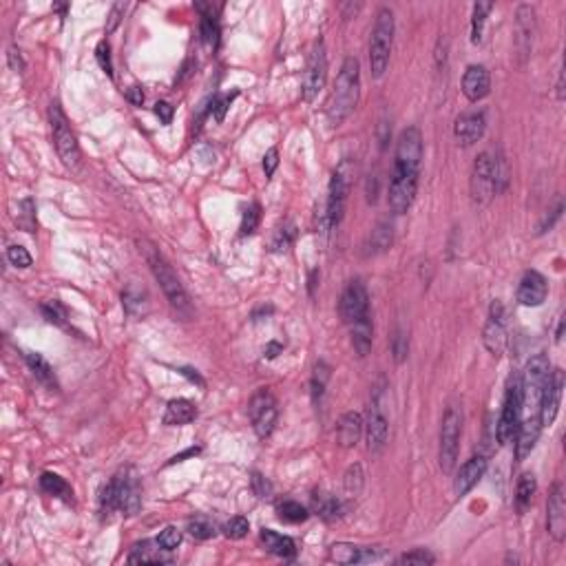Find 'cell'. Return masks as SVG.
I'll use <instances>...</instances> for the list:
<instances>
[{"instance_id": "obj_1", "label": "cell", "mask_w": 566, "mask_h": 566, "mask_svg": "<svg viewBox=\"0 0 566 566\" xmlns=\"http://www.w3.org/2000/svg\"><path fill=\"white\" fill-rule=\"evenodd\" d=\"M551 374V363L544 354L533 356L527 367L525 376H520L522 383V413L520 425L515 431V458L525 460L533 451L540 431H542V401H544V387H547Z\"/></svg>"}, {"instance_id": "obj_2", "label": "cell", "mask_w": 566, "mask_h": 566, "mask_svg": "<svg viewBox=\"0 0 566 566\" xmlns=\"http://www.w3.org/2000/svg\"><path fill=\"white\" fill-rule=\"evenodd\" d=\"M361 98V67L356 58H345L336 76L332 96L328 100V122L341 126L354 113Z\"/></svg>"}, {"instance_id": "obj_3", "label": "cell", "mask_w": 566, "mask_h": 566, "mask_svg": "<svg viewBox=\"0 0 566 566\" xmlns=\"http://www.w3.org/2000/svg\"><path fill=\"white\" fill-rule=\"evenodd\" d=\"M142 507V485L135 469L120 471L100 493V513L111 515L122 511L124 515H135Z\"/></svg>"}, {"instance_id": "obj_4", "label": "cell", "mask_w": 566, "mask_h": 566, "mask_svg": "<svg viewBox=\"0 0 566 566\" xmlns=\"http://www.w3.org/2000/svg\"><path fill=\"white\" fill-rule=\"evenodd\" d=\"M138 244H140V252L144 254V259H146V264H148L150 272H153V277L158 279V283L162 286V290H164L168 303H170V306L175 308L180 314H186V317H188V314L192 312V308H190V299H188L184 286H182L180 277L175 274L173 266L166 261V257H164L153 244L146 242V239H142V242H138Z\"/></svg>"}, {"instance_id": "obj_5", "label": "cell", "mask_w": 566, "mask_h": 566, "mask_svg": "<svg viewBox=\"0 0 566 566\" xmlns=\"http://www.w3.org/2000/svg\"><path fill=\"white\" fill-rule=\"evenodd\" d=\"M354 177V166L350 160H343L336 170L332 173L330 180V192H328V204H325V232L334 230L345 215V204H347V195H350Z\"/></svg>"}, {"instance_id": "obj_6", "label": "cell", "mask_w": 566, "mask_h": 566, "mask_svg": "<svg viewBox=\"0 0 566 566\" xmlns=\"http://www.w3.org/2000/svg\"><path fill=\"white\" fill-rule=\"evenodd\" d=\"M391 42H394V14H391V9L383 7L376 16L372 42H369V67H372L374 78H381L387 69Z\"/></svg>"}, {"instance_id": "obj_7", "label": "cell", "mask_w": 566, "mask_h": 566, "mask_svg": "<svg viewBox=\"0 0 566 566\" xmlns=\"http://www.w3.org/2000/svg\"><path fill=\"white\" fill-rule=\"evenodd\" d=\"M49 120H51V133H53V144H56V150H58V158L62 160V164L71 168V170H78L80 168V146L76 142V135L73 130L67 122V115L62 113L60 104H51L49 108Z\"/></svg>"}, {"instance_id": "obj_8", "label": "cell", "mask_w": 566, "mask_h": 566, "mask_svg": "<svg viewBox=\"0 0 566 566\" xmlns=\"http://www.w3.org/2000/svg\"><path fill=\"white\" fill-rule=\"evenodd\" d=\"M460 433H463V409L458 405H449L441 427V469L445 473H449L456 467V460H458Z\"/></svg>"}, {"instance_id": "obj_9", "label": "cell", "mask_w": 566, "mask_h": 566, "mask_svg": "<svg viewBox=\"0 0 566 566\" xmlns=\"http://www.w3.org/2000/svg\"><path fill=\"white\" fill-rule=\"evenodd\" d=\"M520 413H522V383L520 376H511L507 385V394L503 403V411H500V421L495 425V436L500 445H507L518 431L520 425Z\"/></svg>"}, {"instance_id": "obj_10", "label": "cell", "mask_w": 566, "mask_h": 566, "mask_svg": "<svg viewBox=\"0 0 566 566\" xmlns=\"http://www.w3.org/2000/svg\"><path fill=\"white\" fill-rule=\"evenodd\" d=\"M418 175L421 173H413V170H391L389 195H387L391 212L403 215L411 208L413 200H416V190H418Z\"/></svg>"}, {"instance_id": "obj_11", "label": "cell", "mask_w": 566, "mask_h": 566, "mask_svg": "<svg viewBox=\"0 0 566 566\" xmlns=\"http://www.w3.org/2000/svg\"><path fill=\"white\" fill-rule=\"evenodd\" d=\"M248 413H250V421H252V427L257 431V436L264 438V441L270 438V433L274 431V425H277L279 409H277L274 396L270 394L268 389H259L257 394L250 398Z\"/></svg>"}, {"instance_id": "obj_12", "label": "cell", "mask_w": 566, "mask_h": 566, "mask_svg": "<svg viewBox=\"0 0 566 566\" xmlns=\"http://www.w3.org/2000/svg\"><path fill=\"white\" fill-rule=\"evenodd\" d=\"M339 314L345 325H352L365 317H369V297L367 288L363 286L361 279H354L345 286L341 301H339Z\"/></svg>"}, {"instance_id": "obj_13", "label": "cell", "mask_w": 566, "mask_h": 566, "mask_svg": "<svg viewBox=\"0 0 566 566\" xmlns=\"http://www.w3.org/2000/svg\"><path fill=\"white\" fill-rule=\"evenodd\" d=\"M495 195V173L491 153H480L471 170V200L475 204H489Z\"/></svg>"}, {"instance_id": "obj_14", "label": "cell", "mask_w": 566, "mask_h": 566, "mask_svg": "<svg viewBox=\"0 0 566 566\" xmlns=\"http://www.w3.org/2000/svg\"><path fill=\"white\" fill-rule=\"evenodd\" d=\"M325 78H328V56H325L323 40H319L308 58L306 73H303V100L312 102L325 86Z\"/></svg>"}, {"instance_id": "obj_15", "label": "cell", "mask_w": 566, "mask_h": 566, "mask_svg": "<svg viewBox=\"0 0 566 566\" xmlns=\"http://www.w3.org/2000/svg\"><path fill=\"white\" fill-rule=\"evenodd\" d=\"M421 160H423V135L416 126H407L396 144L394 170L421 173Z\"/></svg>"}, {"instance_id": "obj_16", "label": "cell", "mask_w": 566, "mask_h": 566, "mask_svg": "<svg viewBox=\"0 0 566 566\" xmlns=\"http://www.w3.org/2000/svg\"><path fill=\"white\" fill-rule=\"evenodd\" d=\"M483 341H485V347L493 356H500L505 352V347H507V328H505V308H503V303H500V301L491 303V312H489V321L485 325Z\"/></svg>"}, {"instance_id": "obj_17", "label": "cell", "mask_w": 566, "mask_h": 566, "mask_svg": "<svg viewBox=\"0 0 566 566\" xmlns=\"http://www.w3.org/2000/svg\"><path fill=\"white\" fill-rule=\"evenodd\" d=\"M549 294V283L537 270H529L522 277L518 286V301L527 308H537L547 301Z\"/></svg>"}, {"instance_id": "obj_18", "label": "cell", "mask_w": 566, "mask_h": 566, "mask_svg": "<svg viewBox=\"0 0 566 566\" xmlns=\"http://www.w3.org/2000/svg\"><path fill=\"white\" fill-rule=\"evenodd\" d=\"M547 529L555 542H564L566 537V500L562 485H553L549 505H547Z\"/></svg>"}, {"instance_id": "obj_19", "label": "cell", "mask_w": 566, "mask_h": 566, "mask_svg": "<svg viewBox=\"0 0 566 566\" xmlns=\"http://www.w3.org/2000/svg\"><path fill=\"white\" fill-rule=\"evenodd\" d=\"M485 126H487V120L483 111L463 113L453 124V135L460 146H471L485 135Z\"/></svg>"}, {"instance_id": "obj_20", "label": "cell", "mask_w": 566, "mask_h": 566, "mask_svg": "<svg viewBox=\"0 0 566 566\" xmlns=\"http://www.w3.org/2000/svg\"><path fill=\"white\" fill-rule=\"evenodd\" d=\"M491 89V76L483 64H471L463 76V93L469 102H480L489 96Z\"/></svg>"}, {"instance_id": "obj_21", "label": "cell", "mask_w": 566, "mask_h": 566, "mask_svg": "<svg viewBox=\"0 0 566 566\" xmlns=\"http://www.w3.org/2000/svg\"><path fill=\"white\" fill-rule=\"evenodd\" d=\"M564 389V374L562 369H553L549 374L547 387H544V401H542V425H551L557 416L560 401Z\"/></svg>"}, {"instance_id": "obj_22", "label": "cell", "mask_w": 566, "mask_h": 566, "mask_svg": "<svg viewBox=\"0 0 566 566\" xmlns=\"http://www.w3.org/2000/svg\"><path fill=\"white\" fill-rule=\"evenodd\" d=\"M485 471H487V458H485V456H473V458H469L460 467L458 475H456V485H453L456 493H458L460 498L467 495L478 485V480L485 475Z\"/></svg>"}, {"instance_id": "obj_23", "label": "cell", "mask_w": 566, "mask_h": 566, "mask_svg": "<svg viewBox=\"0 0 566 566\" xmlns=\"http://www.w3.org/2000/svg\"><path fill=\"white\" fill-rule=\"evenodd\" d=\"M381 557H383L381 551L354 547V544H345V542H339L330 547V560L336 564H363V562H374Z\"/></svg>"}, {"instance_id": "obj_24", "label": "cell", "mask_w": 566, "mask_h": 566, "mask_svg": "<svg viewBox=\"0 0 566 566\" xmlns=\"http://www.w3.org/2000/svg\"><path fill=\"white\" fill-rule=\"evenodd\" d=\"M387 443V418L381 409L379 403L369 407V416H367V447L369 451L379 453Z\"/></svg>"}, {"instance_id": "obj_25", "label": "cell", "mask_w": 566, "mask_h": 566, "mask_svg": "<svg viewBox=\"0 0 566 566\" xmlns=\"http://www.w3.org/2000/svg\"><path fill=\"white\" fill-rule=\"evenodd\" d=\"M361 431H363V418H361V413L347 411L345 416L339 421V425H336V441H339L341 447L350 449V447H354L359 443Z\"/></svg>"}, {"instance_id": "obj_26", "label": "cell", "mask_w": 566, "mask_h": 566, "mask_svg": "<svg viewBox=\"0 0 566 566\" xmlns=\"http://www.w3.org/2000/svg\"><path fill=\"white\" fill-rule=\"evenodd\" d=\"M261 542H264V547L268 553L277 555V557H294L297 555V544L292 537L283 535V533H277L272 529H264L261 531Z\"/></svg>"}, {"instance_id": "obj_27", "label": "cell", "mask_w": 566, "mask_h": 566, "mask_svg": "<svg viewBox=\"0 0 566 566\" xmlns=\"http://www.w3.org/2000/svg\"><path fill=\"white\" fill-rule=\"evenodd\" d=\"M168 551H164L160 544L155 542H138L133 549H130V555H128V564H162V562H170V557L166 555Z\"/></svg>"}, {"instance_id": "obj_28", "label": "cell", "mask_w": 566, "mask_h": 566, "mask_svg": "<svg viewBox=\"0 0 566 566\" xmlns=\"http://www.w3.org/2000/svg\"><path fill=\"white\" fill-rule=\"evenodd\" d=\"M197 418V407H195L190 401L186 398H177V401H170L168 407H166V413H164V425L168 427H175V425H188Z\"/></svg>"}, {"instance_id": "obj_29", "label": "cell", "mask_w": 566, "mask_h": 566, "mask_svg": "<svg viewBox=\"0 0 566 566\" xmlns=\"http://www.w3.org/2000/svg\"><path fill=\"white\" fill-rule=\"evenodd\" d=\"M352 332V345L359 356H367L369 350H372V339H374V328H372V319L365 317L356 323L350 325Z\"/></svg>"}, {"instance_id": "obj_30", "label": "cell", "mask_w": 566, "mask_h": 566, "mask_svg": "<svg viewBox=\"0 0 566 566\" xmlns=\"http://www.w3.org/2000/svg\"><path fill=\"white\" fill-rule=\"evenodd\" d=\"M535 11L529 5H522L518 9V36H520V45H522V53H529L531 42H533V23H535Z\"/></svg>"}, {"instance_id": "obj_31", "label": "cell", "mask_w": 566, "mask_h": 566, "mask_svg": "<svg viewBox=\"0 0 566 566\" xmlns=\"http://www.w3.org/2000/svg\"><path fill=\"white\" fill-rule=\"evenodd\" d=\"M40 487L45 493L49 495H58L62 500H67V503H71L73 500V491L71 487L67 485V480L64 478H60L58 473H51V471H45L40 475Z\"/></svg>"}, {"instance_id": "obj_32", "label": "cell", "mask_w": 566, "mask_h": 566, "mask_svg": "<svg viewBox=\"0 0 566 566\" xmlns=\"http://www.w3.org/2000/svg\"><path fill=\"white\" fill-rule=\"evenodd\" d=\"M389 246H391V226H389L387 222H381V224L372 230L369 239H367V244H365V254H367V257H369V254H381V252H385Z\"/></svg>"}, {"instance_id": "obj_33", "label": "cell", "mask_w": 566, "mask_h": 566, "mask_svg": "<svg viewBox=\"0 0 566 566\" xmlns=\"http://www.w3.org/2000/svg\"><path fill=\"white\" fill-rule=\"evenodd\" d=\"M146 290L135 286V283H130V286L122 292V303H124V310L130 314V317H138V314H144L146 310Z\"/></svg>"}, {"instance_id": "obj_34", "label": "cell", "mask_w": 566, "mask_h": 566, "mask_svg": "<svg viewBox=\"0 0 566 566\" xmlns=\"http://www.w3.org/2000/svg\"><path fill=\"white\" fill-rule=\"evenodd\" d=\"M535 489H537L535 475L533 473H522L520 480H518V489H515V507H518L520 513H525L527 507L531 505V500L535 495Z\"/></svg>"}, {"instance_id": "obj_35", "label": "cell", "mask_w": 566, "mask_h": 566, "mask_svg": "<svg viewBox=\"0 0 566 566\" xmlns=\"http://www.w3.org/2000/svg\"><path fill=\"white\" fill-rule=\"evenodd\" d=\"M25 361H27L29 369H31L34 376H36L40 383H45V385H49V387H56L53 369H51V365L47 363L45 356H42V354H36V352H27V354H25Z\"/></svg>"}, {"instance_id": "obj_36", "label": "cell", "mask_w": 566, "mask_h": 566, "mask_svg": "<svg viewBox=\"0 0 566 566\" xmlns=\"http://www.w3.org/2000/svg\"><path fill=\"white\" fill-rule=\"evenodd\" d=\"M491 9H493V3H489V0H480V3L473 5V16H471V42L473 45H480L483 42L485 23H487V16Z\"/></svg>"}, {"instance_id": "obj_37", "label": "cell", "mask_w": 566, "mask_h": 566, "mask_svg": "<svg viewBox=\"0 0 566 566\" xmlns=\"http://www.w3.org/2000/svg\"><path fill=\"white\" fill-rule=\"evenodd\" d=\"M312 507H314V511H317L323 520H328V522L341 518V511H343V507H341L339 500L332 498V495H328V493H314V495H312Z\"/></svg>"}, {"instance_id": "obj_38", "label": "cell", "mask_w": 566, "mask_h": 566, "mask_svg": "<svg viewBox=\"0 0 566 566\" xmlns=\"http://www.w3.org/2000/svg\"><path fill=\"white\" fill-rule=\"evenodd\" d=\"M277 511H279V518L281 520H286V522H292V525H299V522H306L308 520V509L303 507V505H299V503H294V500H286V503H281L279 507H277Z\"/></svg>"}, {"instance_id": "obj_39", "label": "cell", "mask_w": 566, "mask_h": 566, "mask_svg": "<svg viewBox=\"0 0 566 566\" xmlns=\"http://www.w3.org/2000/svg\"><path fill=\"white\" fill-rule=\"evenodd\" d=\"M363 469L361 465H352L350 469L345 471V478H343V491H345V498H356L363 489Z\"/></svg>"}, {"instance_id": "obj_40", "label": "cell", "mask_w": 566, "mask_h": 566, "mask_svg": "<svg viewBox=\"0 0 566 566\" xmlns=\"http://www.w3.org/2000/svg\"><path fill=\"white\" fill-rule=\"evenodd\" d=\"M16 224L27 230V232H34L36 230V206H34V200L27 197L18 204V215H16Z\"/></svg>"}, {"instance_id": "obj_41", "label": "cell", "mask_w": 566, "mask_h": 566, "mask_svg": "<svg viewBox=\"0 0 566 566\" xmlns=\"http://www.w3.org/2000/svg\"><path fill=\"white\" fill-rule=\"evenodd\" d=\"M294 237H297L294 224H286V226L277 228V232L272 237V244H270V250L272 252H286L294 244Z\"/></svg>"}, {"instance_id": "obj_42", "label": "cell", "mask_w": 566, "mask_h": 566, "mask_svg": "<svg viewBox=\"0 0 566 566\" xmlns=\"http://www.w3.org/2000/svg\"><path fill=\"white\" fill-rule=\"evenodd\" d=\"M202 42L210 49H217L220 45V25H217L215 16H202V25H200Z\"/></svg>"}, {"instance_id": "obj_43", "label": "cell", "mask_w": 566, "mask_h": 566, "mask_svg": "<svg viewBox=\"0 0 566 566\" xmlns=\"http://www.w3.org/2000/svg\"><path fill=\"white\" fill-rule=\"evenodd\" d=\"M328 381H330V367L325 363H317L314 365V374H312V398H314V403L321 401Z\"/></svg>"}, {"instance_id": "obj_44", "label": "cell", "mask_w": 566, "mask_h": 566, "mask_svg": "<svg viewBox=\"0 0 566 566\" xmlns=\"http://www.w3.org/2000/svg\"><path fill=\"white\" fill-rule=\"evenodd\" d=\"M42 314L47 317L49 323H56L60 328H67V310L60 301H47L45 306H42Z\"/></svg>"}, {"instance_id": "obj_45", "label": "cell", "mask_w": 566, "mask_h": 566, "mask_svg": "<svg viewBox=\"0 0 566 566\" xmlns=\"http://www.w3.org/2000/svg\"><path fill=\"white\" fill-rule=\"evenodd\" d=\"M248 531H250V522L246 518H242V515L228 520L224 525V535L230 537V540H242V537L248 535Z\"/></svg>"}, {"instance_id": "obj_46", "label": "cell", "mask_w": 566, "mask_h": 566, "mask_svg": "<svg viewBox=\"0 0 566 566\" xmlns=\"http://www.w3.org/2000/svg\"><path fill=\"white\" fill-rule=\"evenodd\" d=\"M158 544L160 547L164 549V551H175L180 544H182V531L177 529V527H166L162 533H160V537H158Z\"/></svg>"}, {"instance_id": "obj_47", "label": "cell", "mask_w": 566, "mask_h": 566, "mask_svg": "<svg viewBox=\"0 0 566 566\" xmlns=\"http://www.w3.org/2000/svg\"><path fill=\"white\" fill-rule=\"evenodd\" d=\"M188 533H190L195 540H208V537L215 535V527L210 525L208 520L197 518V520H190V522H188Z\"/></svg>"}, {"instance_id": "obj_48", "label": "cell", "mask_w": 566, "mask_h": 566, "mask_svg": "<svg viewBox=\"0 0 566 566\" xmlns=\"http://www.w3.org/2000/svg\"><path fill=\"white\" fill-rule=\"evenodd\" d=\"M433 562H436V557H433L427 549H413V551H409L396 560V564H418V566L433 564Z\"/></svg>"}, {"instance_id": "obj_49", "label": "cell", "mask_w": 566, "mask_h": 566, "mask_svg": "<svg viewBox=\"0 0 566 566\" xmlns=\"http://www.w3.org/2000/svg\"><path fill=\"white\" fill-rule=\"evenodd\" d=\"M7 259H9V264L11 266H16V268H29L31 266V254L27 252V248H23V246H9L7 248Z\"/></svg>"}, {"instance_id": "obj_50", "label": "cell", "mask_w": 566, "mask_h": 566, "mask_svg": "<svg viewBox=\"0 0 566 566\" xmlns=\"http://www.w3.org/2000/svg\"><path fill=\"white\" fill-rule=\"evenodd\" d=\"M96 58H98V64L102 67V71L108 76V78H113V62H111V47H108V42L102 40L98 42V47H96Z\"/></svg>"}, {"instance_id": "obj_51", "label": "cell", "mask_w": 566, "mask_h": 566, "mask_svg": "<svg viewBox=\"0 0 566 566\" xmlns=\"http://www.w3.org/2000/svg\"><path fill=\"white\" fill-rule=\"evenodd\" d=\"M259 222H261V208H259V204L248 206L246 212H244V220H242V235H252L257 230Z\"/></svg>"}, {"instance_id": "obj_52", "label": "cell", "mask_w": 566, "mask_h": 566, "mask_svg": "<svg viewBox=\"0 0 566 566\" xmlns=\"http://www.w3.org/2000/svg\"><path fill=\"white\" fill-rule=\"evenodd\" d=\"M237 98V91H232L230 96H222V98H215L212 100V106H210V111H212V115H215V120L217 122H224V118H226V111L230 108V104H232V100Z\"/></svg>"}, {"instance_id": "obj_53", "label": "cell", "mask_w": 566, "mask_h": 566, "mask_svg": "<svg viewBox=\"0 0 566 566\" xmlns=\"http://www.w3.org/2000/svg\"><path fill=\"white\" fill-rule=\"evenodd\" d=\"M391 352H394V361L396 363H403L407 359V352H409V343H407V336L398 330L394 341H391Z\"/></svg>"}, {"instance_id": "obj_54", "label": "cell", "mask_w": 566, "mask_h": 566, "mask_svg": "<svg viewBox=\"0 0 566 566\" xmlns=\"http://www.w3.org/2000/svg\"><path fill=\"white\" fill-rule=\"evenodd\" d=\"M126 11V3H115L111 7V14H108V25H106V34H113L120 25V20Z\"/></svg>"}, {"instance_id": "obj_55", "label": "cell", "mask_w": 566, "mask_h": 566, "mask_svg": "<svg viewBox=\"0 0 566 566\" xmlns=\"http://www.w3.org/2000/svg\"><path fill=\"white\" fill-rule=\"evenodd\" d=\"M252 487H254V493H257L259 498H268V495L272 493L270 483H268L261 473H252Z\"/></svg>"}, {"instance_id": "obj_56", "label": "cell", "mask_w": 566, "mask_h": 566, "mask_svg": "<svg viewBox=\"0 0 566 566\" xmlns=\"http://www.w3.org/2000/svg\"><path fill=\"white\" fill-rule=\"evenodd\" d=\"M277 166H279V150L277 148H270L268 153L264 155V173H266V177H272L274 175Z\"/></svg>"}, {"instance_id": "obj_57", "label": "cell", "mask_w": 566, "mask_h": 566, "mask_svg": "<svg viewBox=\"0 0 566 566\" xmlns=\"http://www.w3.org/2000/svg\"><path fill=\"white\" fill-rule=\"evenodd\" d=\"M155 115L162 120V124H170L173 115H175V108H173L168 102H158L155 104Z\"/></svg>"}, {"instance_id": "obj_58", "label": "cell", "mask_w": 566, "mask_h": 566, "mask_svg": "<svg viewBox=\"0 0 566 566\" xmlns=\"http://www.w3.org/2000/svg\"><path fill=\"white\" fill-rule=\"evenodd\" d=\"M562 210H564V206H562V202H560V204L555 206V210H551V215L544 217V222L540 224V230H537V232L542 235V232H547L549 228H553V224H555V222L560 220V217H562Z\"/></svg>"}, {"instance_id": "obj_59", "label": "cell", "mask_w": 566, "mask_h": 566, "mask_svg": "<svg viewBox=\"0 0 566 566\" xmlns=\"http://www.w3.org/2000/svg\"><path fill=\"white\" fill-rule=\"evenodd\" d=\"M126 100L133 104V106H142V102H144V93H142V89L140 86H130V89L126 91Z\"/></svg>"}, {"instance_id": "obj_60", "label": "cell", "mask_w": 566, "mask_h": 566, "mask_svg": "<svg viewBox=\"0 0 566 566\" xmlns=\"http://www.w3.org/2000/svg\"><path fill=\"white\" fill-rule=\"evenodd\" d=\"M9 64H11V69L16 71V73H23V69H25V62H23V58H20V53L11 47L9 49Z\"/></svg>"}, {"instance_id": "obj_61", "label": "cell", "mask_w": 566, "mask_h": 566, "mask_svg": "<svg viewBox=\"0 0 566 566\" xmlns=\"http://www.w3.org/2000/svg\"><path fill=\"white\" fill-rule=\"evenodd\" d=\"M279 352H283V345H281V343H277V341H272V343H268V345H266L264 356H266V359H277V356H279Z\"/></svg>"}, {"instance_id": "obj_62", "label": "cell", "mask_w": 566, "mask_h": 566, "mask_svg": "<svg viewBox=\"0 0 566 566\" xmlns=\"http://www.w3.org/2000/svg\"><path fill=\"white\" fill-rule=\"evenodd\" d=\"M200 453V447H190L186 449L184 453H177V456H173V458L168 460V465H175V463H182L184 458H188V456H197Z\"/></svg>"}, {"instance_id": "obj_63", "label": "cell", "mask_w": 566, "mask_h": 566, "mask_svg": "<svg viewBox=\"0 0 566 566\" xmlns=\"http://www.w3.org/2000/svg\"><path fill=\"white\" fill-rule=\"evenodd\" d=\"M182 374L184 376H188L192 383H197V385H204V381H202V376L197 374V372H192V369H182Z\"/></svg>"}, {"instance_id": "obj_64", "label": "cell", "mask_w": 566, "mask_h": 566, "mask_svg": "<svg viewBox=\"0 0 566 566\" xmlns=\"http://www.w3.org/2000/svg\"><path fill=\"white\" fill-rule=\"evenodd\" d=\"M562 332H564V319H562V321H560V328H557V336H555V339H557V341H560V339H562Z\"/></svg>"}]
</instances>
